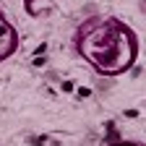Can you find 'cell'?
<instances>
[{"mask_svg":"<svg viewBox=\"0 0 146 146\" xmlns=\"http://www.w3.org/2000/svg\"><path fill=\"white\" fill-rule=\"evenodd\" d=\"M73 47L99 76L115 78L128 73L138 60V36L115 16H91L78 24Z\"/></svg>","mask_w":146,"mask_h":146,"instance_id":"obj_1","label":"cell"},{"mask_svg":"<svg viewBox=\"0 0 146 146\" xmlns=\"http://www.w3.org/2000/svg\"><path fill=\"white\" fill-rule=\"evenodd\" d=\"M16 50H18V31L0 13V63H5L11 55H16Z\"/></svg>","mask_w":146,"mask_h":146,"instance_id":"obj_2","label":"cell"},{"mask_svg":"<svg viewBox=\"0 0 146 146\" xmlns=\"http://www.w3.org/2000/svg\"><path fill=\"white\" fill-rule=\"evenodd\" d=\"M110 146H143V143H138V141H115Z\"/></svg>","mask_w":146,"mask_h":146,"instance_id":"obj_3","label":"cell"},{"mask_svg":"<svg viewBox=\"0 0 146 146\" xmlns=\"http://www.w3.org/2000/svg\"><path fill=\"white\" fill-rule=\"evenodd\" d=\"M143 5H146V0H143Z\"/></svg>","mask_w":146,"mask_h":146,"instance_id":"obj_4","label":"cell"}]
</instances>
